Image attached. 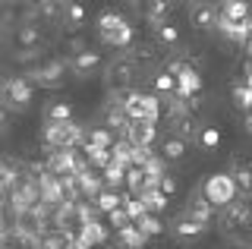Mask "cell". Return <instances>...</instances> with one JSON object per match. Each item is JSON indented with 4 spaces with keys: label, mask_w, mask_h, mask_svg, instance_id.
<instances>
[{
    "label": "cell",
    "mask_w": 252,
    "mask_h": 249,
    "mask_svg": "<svg viewBox=\"0 0 252 249\" xmlns=\"http://www.w3.org/2000/svg\"><path fill=\"white\" fill-rule=\"evenodd\" d=\"M126 186H129V192H132V196H139L142 189H148V177H145V170H142L139 164L126 170Z\"/></svg>",
    "instance_id": "31"
},
{
    "label": "cell",
    "mask_w": 252,
    "mask_h": 249,
    "mask_svg": "<svg viewBox=\"0 0 252 249\" xmlns=\"http://www.w3.org/2000/svg\"><path fill=\"white\" fill-rule=\"evenodd\" d=\"M101 41L110 44V48H123V51H129V48H132V41H136V32H132L129 22H123V26H120V29H114L110 35H101Z\"/></svg>",
    "instance_id": "24"
},
{
    "label": "cell",
    "mask_w": 252,
    "mask_h": 249,
    "mask_svg": "<svg viewBox=\"0 0 252 249\" xmlns=\"http://www.w3.org/2000/svg\"><path fill=\"white\" fill-rule=\"evenodd\" d=\"M26 79L35 85V89H60V85L66 82V63H63V60H44V63L29 69Z\"/></svg>",
    "instance_id": "4"
},
{
    "label": "cell",
    "mask_w": 252,
    "mask_h": 249,
    "mask_svg": "<svg viewBox=\"0 0 252 249\" xmlns=\"http://www.w3.org/2000/svg\"><path fill=\"white\" fill-rule=\"evenodd\" d=\"M139 196H142V202H145V208L152 215H161L164 208H167V202H170V196H167V192H161L158 186H148V189H142Z\"/></svg>",
    "instance_id": "27"
},
{
    "label": "cell",
    "mask_w": 252,
    "mask_h": 249,
    "mask_svg": "<svg viewBox=\"0 0 252 249\" xmlns=\"http://www.w3.org/2000/svg\"><path fill=\"white\" fill-rule=\"evenodd\" d=\"M44 120L47 123H69L73 120V111H69V104H51L44 111Z\"/></svg>",
    "instance_id": "37"
},
{
    "label": "cell",
    "mask_w": 252,
    "mask_h": 249,
    "mask_svg": "<svg viewBox=\"0 0 252 249\" xmlns=\"http://www.w3.org/2000/svg\"><path fill=\"white\" fill-rule=\"evenodd\" d=\"M85 22H89V10H85V3H82V0H69L66 13H63V26H66L69 32H79Z\"/></svg>",
    "instance_id": "19"
},
{
    "label": "cell",
    "mask_w": 252,
    "mask_h": 249,
    "mask_svg": "<svg viewBox=\"0 0 252 249\" xmlns=\"http://www.w3.org/2000/svg\"><path fill=\"white\" fill-rule=\"evenodd\" d=\"M0 3H16V0H0Z\"/></svg>",
    "instance_id": "48"
},
{
    "label": "cell",
    "mask_w": 252,
    "mask_h": 249,
    "mask_svg": "<svg viewBox=\"0 0 252 249\" xmlns=\"http://www.w3.org/2000/svg\"><path fill=\"white\" fill-rule=\"evenodd\" d=\"M3 123H6V111H3V107H0V126H3Z\"/></svg>",
    "instance_id": "45"
},
{
    "label": "cell",
    "mask_w": 252,
    "mask_h": 249,
    "mask_svg": "<svg viewBox=\"0 0 252 249\" xmlns=\"http://www.w3.org/2000/svg\"><path fill=\"white\" fill-rule=\"evenodd\" d=\"M199 142H202V149H218V145H220V133L215 126H205L202 136H199Z\"/></svg>",
    "instance_id": "39"
},
{
    "label": "cell",
    "mask_w": 252,
    "mask_h": 249,
    "mask_svg": "<svg viewBox=\"0 0 252 249\" xmlns=\"http://www.w3.org/2000/svg\"><path fill=\"white\" fill-rule=\"evenodd\" d=\"M117 243H120L123 249H145L148 237L142 233V227H139L136 221H129L126 227H120V230H117Z\"/></svg>",
    "instance_id": "15"
},
{
    "label": "cell",
    "mask_w": 252,
    "mask_h": 249,
    "mask_svg": "<svg viewBox=\"0 0 252 249\" xmlns=\"http://www.w3.org/2000/svg\"><path fill=\"white\" fill-rule=\"evenodd\" d=\"M189 22H192L199 32H211L220 22V10L211 0H192V6H189Z\"/></svg>",
    "instance_id": "8"
},
{
    "label": "cell",
    "mask_w": 252,
    "mask_h": 249,
    "mask_svg": "<svg viewBox=\"0 0 252 249\" xmlns=\"http://www.w3.org/2000/svg\"><path fill=\"white\" fill-rule=\"evenodd\" d=\"M170 129H173V136L186 139V142L202 136V126H199V120H195V114H183V117H177V120H170Z\"/></svg>",
    "instance_id": "18"
},
{
    "label": "cell",
    "mask_w": 252,
    "mask_h": 249,
    "mask_svg": "<svg viewBox=\"0 0 252 249\" xmlns=\"http://www.w3.org/2000/svg\"><path fill=\"white\" fill-rule=\"evenodd\" d=\"M155 38H158L161 48H177V44H180V32H177V26H170V22L158 26L155 29Z\"/></svg>",
    "instance_id": "30"
},
{
    "label": "cell",
    "mask_w": 252,
    "mask_h": 249,
    "mask_svg": "<svg viewBox=\"0 0 252 249\" xmlns=\"http://www.w3.org/2000/svg\"><path fill=\"white\" fill-rule=\"evenodd\" d=\"M249 16H252L249 0H224V3H220V19H230V22H246Z\"/></svg>",
    "instance_id": "21"
},
{
    "label": "cell",
    "mask_w": 252,
    "mask_h": 249,
    "mask_svg": "<svg viewBox=\"0 0 252 249\" xmlns=\"http://www.w3.org/2000/svg\"><path fill=\"white\" fill-rule=\"evenodd\" d=\"M170 13H173V0H148V6H145V19L152 29L170 22Z\"/></svg>",
    "instance_id": "16"
},
{
    "label": "cell",
    "mask_w": 252,
    "mask_h": 249,
    "mask_svg": "<svg viewBox=\"0 0 252 249\" xmlns=\"http://www.w3.org/2000/svg\"><path fill=\"white\" fill-rule=\"evenodd\" d=\"M123 22H126V19L120 16V13H114V10L101 13V16H98V35H110L114 29H120Z\"/></svg>",
    "instance_id": "33"
},
{
    "label": "cell",
    "mask_w": 252,
    "mask_h": 249,
    "mask_svg": "<svg viewBox=\"0 0 252 249\" xmlns=\"http://www.w3.org/2000/svg\"><path fill=\"white\" fill-rule=\"evenodd\" d=\"M19 3H26V6H32V10H38V6H41L44 0H19Z\"/></svg>",
    "instance_id": "42"
},
{
    "label": "cell",
    "mask_w": 252,
    "mask_h": 249,
    "mask_svg": "<svg viewBox=\"0 0 252 249\" xmlns=\"http://www.w3.org/2000/svg\"><path fill=\"white\" fill-rule=\"evenodd\" d=\"M233 104L236 107H240V111H252V85H246V82H243V85H233Z\"/></svg>",
    "instance_id": "36"
},
{
    "label": "cell",
    "mask_w": 252,
    "mask_h": 249,
    "mask_svg": "<svg viewBox=\"0 0 252 249\" xmlns=\"http://www.w3.org/2000/svg\"><path fill=\"white\" fill-rule=\"evenodd\" d=\"M85 142H92V145H104V149H114V136H110V129L107 126H94L89 136H85Z\"/></svg>",
    "instance_id": "38"
},
{
    "label": "cell",
    "mask_w": 252,
    "mask_h": 249,
    "mask_svg": "<svg viewBox=\"0 0 252 249\" xmlns=\"http://www.w3.org/2000/svg\"><path fill=\"white\" fill-rule=\"evenodd\" d=\"M186 215H192V218H199V221H205V224H208L211 218H215V205H211V202H208V196H205L202 189H195L192 196H189Z\"/></svg>",
    "instance_id": "17"
},
{
    "label": "cell",
    "mask_w": 252,
    "mask_h": 249,
    "mask_svg": "<svg viewBox=\"0 0 252 249\" xmlns=\"http://www.w3.org/2000/svg\"><path fill=\"white\" fill-rule=\"evenodd\" d=\"M82 152H85V158H89V164L94 170H104L110 161H114V152L104 149V145H92V142H85L82 145Z\"/></svg>",
    "instance_id": "26"
},
{
    "label": "cell",
    "mask_w": 252,
    "mask_h": 249,
    "mask_svg": "<svg viewBox=\"0 0 252 249\" xmlns=\"http://www.w3.org/2000/svg\"><path fill=\"white\" fill-rule=\"evenodd\" d=\"M246 133H249V136H252V111H249V114H246Z\"/></svg>",
    "instance_id": "44"
},
{
    "label": "cell",
    "mask_w": 252,
    "mask_h": 249,
    "mask_svg": "<svg viewBox=\"0 0 252 249\" xmlns=\"http://www.w3.org/2000/svg\"><path fill=\"white\" fill-rule=\"evenodd\" d=\"M220 227L224 233L236 237H252V205L249 202H230L220 208Z\"/></svg>",
    "instance_id": "3"
},
{
    "label": "cell",
    "mask_w": 252,
    "mask_h": 249,
    "mask_svg": "<svg viewBox=\"0 0 252 249\" xmlns=\"http://www.w3.org/2000/svg\"><path fill=\"white\" fill-rule=\"evenodd\" d=\"M32 85L26 76H13V79H3L0 82V98H3V104L10 107V111H26L32 104Z\"/></svg>",
    "instance_id": "5"
},
{
    "label": "cell",
    "mask_w": 252,
    "mask_h": 249,
    "mask_svg": "<svg viewBox=\"0 0 252 249\" xmlns=\"http://www.w3.org/2000/svg\"><path fill=\"white\" fill-rule=\"evenodd\" d=\"M107 85L110 89H129L132 82H136V73H139V63L132 54H126V57H117L107 63Z\"/></svg>",
    "instance_id": "7"
},
{
    "label": "cell",
    "mask_w": 252,
    "mask_h": 249,
    "mask_svg": "<svg viewBox=\"0 0 252 249\" xmlns=\"http://www.w3.org/2000/svg\"><path fill=\"white\" fill-rule=\"evenodd\" d=\"M123 208H126V215H129V221H139V218L148 215V208H145V202H142V196H123Z\"/></svg>",
    "instance_id": "35"
},
{
    "label": "cell",
    "mask_w": 252,
    "mask_h": 249,
    "mask_svg": "<svg viewBox=\"0 0 252 249\" xmlns=\"http://www.w3.org/2000/svg\"><path fill=\"white\" fill-rule=\"evenodd\" d=\"M79 237H82L85 243L94 249V246H101V243L107 240V224H101V218H94V221H85L82 227H79Z\"/></svg>",
    "instance_id": "23"
},
{
    "label": "cell",
    "mask_w": 252,
    "mask_h": 249,
    "mask_svg": "<svg viewBox=\"0 0 252 249\" xmlns=\"http://www.w3.org/2000/svg\"><path fill=\"white\" fill-rule=\"evenodd\" d=\"M246 54L252 57V35H249V41H246Z\"/></svg>",
    "instance_id": "46"
},
{
    "label": "cell",
    "mask_w": 252,
    "mask_h": 249,
    "mask_svg": "<svg viewBox=\"0 0 252 249\" xmlns=\"http://www.w3.org/2000/svg\"><path fill=\"white\" fill-rule=\"evenodd\" d=\"M107 218H110V227H114V230H120V227H126V224H129V215H126L123 205L117 208V212H110Z\"/></svg>",
    "instance_id": "40"
},
{
    "label": "cell",
    "mask_w": 252,
    "mask_h": 249,
    "mask_svg": "<svg viewBox=\"0 0 252 249\" xmlns=\"http://www.w3.org/2000/svg\"><path fill=\"white\" fill-rule=\"evenodd\" d=\"M170 73L177 76V95L199 98V92H202V73L192 63H186V60H173V63H170Z\"/></svg>",
    "instance_id": "6"
},
{
    "label": "cell",
    "mask_w": 252,
    "mask_h": 249,
    "mask_svg": "<svg viewBox=\"0 0 252 249\" xmlns=\"http://www.w3.org/2000/svg\"><path fill=\"white\" fill-rule=\"evenodd\" d=\"M126 164H120V161H110V164L101 170V177H104V183L110 186V189H117V186H123L126 183Z\"/></svg>",
    "instance_id": "29"
},
{
    "label": "cell",
    "mask_w": 252,
    "mask_h": 249,
    "mask_svg": "<svg viewBox=\"0 0 252 249\" xmlns=\"http://www.w3.org/2000/svg\"><path fill=\"white\" fill-rule=\"evenodd\" d=\"M177 3H183V0H173V6H177Z\"/></svg>",
    "instance_id": "49"
},
{
    "label": "cell",
    "mask_w": 252,
    "mask_h": 249,
    "mask_svg": "<svg viewBox=\"0 0 252 249\" xmlns=\"http://www.w3.org/2000/svg\"><path fill=\"white\" fill-rule=\"evenodd\" d=\"M142 170H145V177H148V186H158L161 183V177L167 174V161H164V155H155V152H148V158L139 164Z\"/></svg>",
    "instance_id": "20"
},
{
    "label": "cell",
    "mask_w": 252,
    "mask_h": 249,
    "mask_svg": "<svg viewBox=\"0 0 252 249\" xmlns=\"http://www.w3.org/2000/svg\"><path fill=\"white\" fill-rule=\"evenodd\" d=\"M129 3H139V0H129Z\"/></svg>",
    "instance_id": "50"
},
{
    "label": "cell",
    "mask_w": 252,
    "mask_h": 249,
    "mask_svg": "<svg viewBox=\"0 0 252 249\" xmlns=\"http://www.w3.org/2000/svg\"><path fill=\"white\" fill-rule=\"evenodd\" d=\"M92 202H94V208H98L101 215H110V212H117V208L123 205V196L117 189H110V186H104V189H101Z\"/></svg>",
    "instance_id": "25"
},
{
    "label": "cell",
    "mask_w": 252,
    "mask_h": 249,
    "mask_svg": "<svg viewBox=\"0 0 252 249\" xmlns=\"http://www.w3.org/2000/svg\"><path fill=\"white\" fill-rule=\"evenodd\" d=\"M205 230H208V224L199 221V218H192V215H186V212H183V218H177V221L170 224V233L177 240H183V243H192V240L205 237Z\"/></svg>",
    "instance_id": "9"
},
{
    "label": "cell",
    "mask_w": 252,
    "mask_h": 249,
    "mask_svg": "<svg viewBox=\"0 0 252 249\" xmlns=\"http://www.w3.org/2000/svg\"><path fill=\"white\" fill-rule=\"evenodd\" d=\"M66 3H69V0H44V3L38 6V13H41L44 19H63V13H66Z\"/></svg>",
    "instance_id": "34"
},
{
    "label": "cell",
    "mask_w": 252,
    "mask_h": 249,
    "mask_svg": "<svg viewBox=\"0 0 252 249\" xmlns=\"http://www.w3.org/2000/svg\"><path fill=\"white\" fill-rule=\"evenodd\" d=\"M41 142L47 149H82L85 133H82V126H79L76 120H69V123H44Z\"/></svg>",
    "instance_id": "1"
},
{
    "label": "cell",
    "mask_w": 252,
    "mask_h": 249,
    "mask_svg": "<svg viewBox=\"0 0 252 249\" xmlns=\"http://www.w3.org/2000/svg\"><path fill=\"white\" fill-rule=\"evenodd\" d=\"M152 92H155L158 98L177 95V76H173L170 69H158V73L152 76Z\"/></svg>",
    "instance_id": "22"
},
{
    "label": "cell",
    "mask_w": 252,
    "mask_h": 249,
    "mask_svg": "<svg viewBox=\"0 0 252 249\" xmlns=\"http://www.w3.org/2000/svg\"><path fill=\"white\" fill-rule=\"evenodd\" d=\"M218 32L224 35L227 41L243 44V48H246V41H249L252 29H249V19H246V22H230V19H220V22H218Z\"/></svg>",
    "instance_id": "12"
},
{
    "label": "cell",
    "mask_w": 252,
    "mask_h": 249,
    "mask_svg": "<svg viewBox=\"0 0 252 249\" xmlns=\"http://www.w3.org/2000/svg\"><path fill=\"white\" fill-rule=\"evenodd\" d=\"M126 139H129L132 145H139V149H152L155 139H158V123H152V120H132L129 129H126Z\"/></svg>",
    "instance_id": "10"
},
{
    "label": "cell",
    "mask_w": 252,
    "mask_h": 249,
    "mask_svg": "<svg viewBox=\"0 0 252 249\" xmlns=\"http://www.w3.org/2000/svg\"><path fill=\"white\" fill-rule=\"evenodd\" d=\"M16 41H19V48H26V51H41L44 48V35H41V29H38L35 22H22L19 32H16Z\"/></svg>",
    "instance_id": "14"
},
{
    "label": "cell",
    "mask_w": 252,
    "mask_h": 249,
    "mask_svg": "<svg viewBox=\"0 0 252 249\" xmlns=\"http://www.w3.org/2000/svg\"><path fill=\"white\" fill-rule=\"evenodd\" d=\"M202 192L208 196V202L215 208H224V205H230V202H236V196H240V186H236V180L230 177V170H224V174L205 177Z\"/></svg>",
    "instance_id": "2"
},
{
    "label": "cell",
    "mask_w": 252,
    "mask_h": 249,
    "mask_svg": "<svg viewBox=\"0 0 252 249\" xmlns=\"http://www.w3.org/2000/svg\"><path fill=\"white\" fill-rule=\"evenodd\" d=\"M0 32H3V16H0Z\"/></svg>",
    "instance_id": "47"
},
{
    "label": "cell",
    "mask_w": 252,
    "mask_h": 249,
    "mask_svg": "<svg viewBox=\"0 0 252 249\" xmlns=\"http://www.w3.org/2000/svg\"><path fill=\"white\" fill-rule=\"evenodd\" d=\"M69 69H73L76 76H92V73H98V69H101V54H98V51H79V54H73Z\"/></svg>",
    "instance_id": "11"
},
{
    "label": "cell",
    "mask_w": 252,
    "mask_h": 249,
    "mask_svg": "<svg viewBox=\"0 0 252 249\" xmlns=\"http://www.w3.org/2000/svg\"><path fill=\"white\" fill-rule=\"evenodd\" d=\"M243 82H246V85H252V60L246 63V79H243Z\"/></svg>",
    "instance_id": "43"
},
{
    "label": "cell",
    "mask_w": 252,
    "mask_h": 249,
    "mask_svg": "<svg viewBox=\"0 0 252 249\" xmlns=\"http://www.w3.org/2000/svg\"><path fill=\"white\" fill-rule=\"evenodd\" d=\"M230 177L240 186V196H252V164L246 158H233L230 161Z\"/></svg>",
    "instance_id": "13"
},
{
    "label": "cell",
    "mask_w": 252,
    "mask_h": 249,
    "mask_svg": "<svg viewBox=\"0 0 252 249\" xmlns=\"http://www.w3.org/2000/svg\"><path fill=\"white\" fill-rule=\"evenodd\" d=\"M161 155H164V161H183L186 158V139L170 133V139H164V145H161Z\"/></svg>",
    "instance_id": "28"
},
{
    "label": "cell",
    "mask_w": 252,
    "mask_h": 249,
    "mask_svg": "<svg viewBox=\"0 0 252 249\" xmlns=\"http://www.w3.org/2000/svg\"><path fill=\"white\" fill-rule=\"evenodd\" d=\"M158 189L167 192V196H173V192H177V180H173L170 174H164V177H161V183H158Z\"/></svg>",
    "instance_id": "41"
},
{
    "label": "cell",
    "mask_w": 252,
    "mask_h": 249,
    "mask_svg": "<svg viewBox=\"0 0 252 249\" xmlns=\"http://www.w3.org/2000/svg\"><path fill=\"white\" fill-rule=\"evenodd\" d=\"M136 224L142 227V233H145L148 240H155V237H161V233H164V224H161V218H158V215H152V212H148L145 218H139Z\"/></svg>",
    "instance_id": "32"
}]
</instances>
